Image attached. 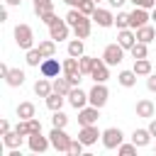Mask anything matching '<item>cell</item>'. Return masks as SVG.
I'll return each mask as SVG.
<instances>
[{
    "label": "cell",
    "instance_id": "cell-1",
    "mask_svg": "<svg viewBox=\"0 0 156 156\" xmlns=\"http://www.w3.org/2000/svg\"><path fill=\"white\" fill-rule=\"evenodd\" d=\"M15 41H17L20 49L29 51L34 46V32H32V27L29 24H17L15 27Z\"/></svg>",
    "mask_w": 156,
    "mask_h": 156
},
{
    "label": "cell",
    "instance_id": "cell-2",
    "mask_svg": "<svg viewBox=\"0 0 156 156\" xmlns=\"http://www.w3.org/2000/svg\"><path fill=\"white\" fill-rule=\"evenodd\" d=\"M49 139H51V146H54L56 151H61V154H68L71 136L66 134V129H63V127H51V132H49Z\"/></svg>",
    "mask_w": 156,
    "mask_h": 156
},
{
    "label": "cell",
    "instance_id": "cell-3",
    "mask_svg": "<svg viewBox=\"0 0 156 156\" xmlns=\"http://www.w3.org/2000/svg\"><path fill=\"white\" fill-rule=\"evenodd\" d=\"M122 141H124V134H122V129H119V127H107V129L102 132V146H105L107 151L117 149Z\"/></svg>",
    "mask_w": 156,
    "mask_h": 156
},
{
    "label": "cell",
    "instance_id": "cell-4",
    "mask_svg": "<svg viewBox=\"0 0 156 156\" xmlns=\"http://www.w3.org/2000/svg\"><path fill=\"white\" fill-rule=\"evenodd\" d=\"M107 98H110V90L105 88V83H95V85L88 90V100H90V105H95V107H105Z\"/></svg>",
    "mask_w": 156,
    "mask_h": 156
},
{
    "label": "cell",
    "instance_id": "cell-5",
    "mask_svg": "<svg viewBox=\"0 0 156 156\" xmlns=\"http://www.w3.org/2000/svg\"><path fill=\"white\" fill-rule=\"evenodd\" d=\"M122 58H124V49H122L119 44H107V46H105L102 61H105L107 66H117V63H122Z\"/></svg>",
    "mask_w": 156,
    "mask_h": 156
},
{
    "label": "cell",
    "instance_id": "cell-6",
    "mask_svg": "<svg viewBox=\"0 0 156 156\" xmlns=\"http://www.w3.org/2000/svg\"><path fill=\"white\" fill-rule=\"evenodd\" d=\"M39 73H41V76H46V78H56V76H61V73H63V63H58V58L49 56V58H44V61H41Z\"/></svg>",
    "mask_w": 156,
    "mask_h": 156
},
{
    "label": "cell",
    "instance_id": "cell-7",
    "mask_svg": "<svg viewBox=\"0 0 156 156\" xmlns=\"http://www.w3.org/2000/svg\"><path fill=\"white\" fill-rule=\"evenodd\" d=\"M98 119H100V107L85 105V107L78 110V124H80V127H85V124H98Z\"/></svg>",
    "mask_w": 156,
    "mask_h": 156
},
{
    "label": "cell",
    "instance_id": "cell-8",
    "mask_svg": "<svg viewBox=\"0 0 156 156\" xmlns=\"http://www.w3.org/2000/svg\"><path fill=\"white\" fill-rule=\"evenodd\" d=\"M27 144H29V151H34V154H44V151L51 146V139L44 136L41 132H34V134L27 136Z\"/></svg>",
    "mask_w": 156,
    "mask_h": 156
},
{
    "label": "cell",
    "instance_id": "cell-9",
    "mask_svg": "<svg viewBox=\"0 0 156 156\" xmlns=\"http://www.w3.org/2000/svg\"><path fill=\"white\" fill-rule=\"evenodd\" d=\"M149 20H151V12H149L146 7H139V5H134V10L129 12V27H132V29H139V27H144Z\"/></svg>",
    "mask_w": 156,
    "mask_h": 156
},
{
    "label": "cell",
    "instance_id": "cell-10",
    "mask_svg": "<svg viewBox=\"0 0 156 156\" xmlns=\"http://www.w3.org/2000/svg\"><path fill=\"white\" fill-rule=\"evenodd\" d=\"M78 139H80L85 146H93L98 139H102V132H100L95 124H85V127H80V132H78Z\"/></svg>",
    "mask_w": 156,
    "mask_h": 156
},
{
    "label": "cell",
    "instance_id": "cell-11",
    "mask_svg": "<svg viewBox=\"0 0 156 156\" xmlns=\"http://www.w3.org/2000/svg\"><path fill=\"white\" fill-rule=\"evenodd\" d=\"M68 29H71V24H68L66 20H56L54 24H49V37H51L54 41H63V39L68 37Z\"/></svg>",
    "mask_w": 156,
    "mask_h": 156
},
{
    "label": "cell",
    "instance_id": "cell-12",
    "mask_svg": "<svg viewBox=\"0 0 156 156\" xmlns=\"http://www.w3.org/2000/svg\"><path fill=\"white\" fill-rule=\"evenodd\" d=\"M66 100L71 102V107H76V110H80V107H85L90 100H88V93L85 90H80V85H76V88H71V93L66 95Z\"/></svg>",
    "mask_w": 156,
    "mask_h": 156
},
{
    "label": "cell",
    "instance_id": "cell-13",
    "mask_svg": "<svg viewBox=\"0 0 156 156\" xmlns=\"http://www.w3.org/2000/svg\"><path fill=\"white\" fill-rule=\"evenodd\" d=\"M15 129H17L22 136H29V134H34V132H41V122H39L37 117H32V119H20Z\"/></svg>",
    "mask_w": 156,
    "mask_h": 156
},
{
    "label": "cell",
    "instance_id": "cell-14",
    "mask_svg": "<svg viewBox=\"0 0 156 156\" xmlns=\"http://www.w3.org/2000/svg\"><path fill=\"white\" fill-rule=\"evenodd\" d=\"M90 17H93V22H95L98 27H112V24H115V15H112L110 10H102V7H95V12H93Z\"/></svg>",
    "mask_w": 156,
    "mask_h": 156
},
{
    "label": "cell",
    "instance_id": "cell-15",
    "mask_svg": "<svg viewBox=\"0 0 156 156\" xmlns=\"http://www.w3.org/2000/svg\"><path fill=\"white\" fill-rule=\"evenodd\" d=\"M117 44H119L122 49H132V46L136 44V32H134L132 27L119 29V32H117Z\"/></svg>",
    "mask_w": 156,
    "mask_h": 156
},
{
    "label": "cell",
    "instance_id": "cell-16",
    "mask_svg": "<svg viewBox=\"0 0 156 156\" xmlns=\"http://www.w3.org/2000/svg\"><path fill=\"white\" fill-rule=\"evenodd\" d=\"M90 78H93L95 83H105V80L110 78V66H107L102 58H98V63H95V68H93Z\"/></svg>",
    "mask_w": 156,
    "mask_h": 156
},
{
    "label": "cell",
    "instance_id": "cell-17",
    "mask_svg": "<svg viewBox=\"0 0 156 156\" xmlns=\"http://www.w3.org/2000/svg\"><path fill=\"white\" fill-rule=\"evenodd\" d=\"M90 29H93V17L85 15V17L73 27V34H76L78 39H88V37H90Z\"/></svg>",
    "mask_w": 156,
    "mask_h": 156
},
{
    "label": "cell",
    "instance_id": "cell-18",
    "mask_svg": "<svg viewBox=\"0 0 156 156\" xmlns=\"http://www.w3.org/2000/svg\"><path fill=\"white\" fill-rule=\"evenodd\" d=\"M154 115H156V105H154L151 100H146V98H144V100H139V102H136V117L151 119Z\"/></svg>",
    "mask_w": 156,
    "mask_h": 156
},
{
    "label": "cell",
    "instance_id": "cell-19",
    "mask_svg": "<svg viewBox=\"0 0 156 156\" xmlns=\"http://www.w3.org/2000/svg\"><path fill=\"white\" fill-rule=\"evenodd\" d=\"M134 32H136V41H144V44L156 41V29H154L151 24H144V27H139V29H134Z\"/></svg>",
    "mask_w": 156,
    "mask_h": 156
},
{
    "label": "cell",
    "instance_id": "cell-20",
    "mask_svg": "<svg viewBox=\"0 0 156 156\" xmlns=\"http://www.w3.org/2000/svg\"><path fill=\"white\" fill-rule=\"evenodd\" d=\"M5 83H7L10 88H20V85L24 83V71H22V68H10L7 76H5Z\"/></svg>",
    "mask_w": 156,
    "mask_h": 156
},
{
    "label": "cell",
    "instance_id": "cell-21",
    "mask_svg": "<svg viewBox=\"0 0 156 156\" xmlns=\"http://www.w3.org/2000/svg\"><path fill=\"white\" fill-rule=\"evenodd\" d=\"M132 141H134L139 149L149 146V141H151V132H149V127H146V129H134V132H132Z\"/></svg>",
    "mask_w": 156,
    "mask_h": 156
},
{
    "label": "cell",
    "instance_id": "cell-22",
    "mask_svg": "<svg viewBox=\"0 0 156 156\" xmlns=\"http://www.w3.org/2000/svg\"><path fill=\"white\" fill-rule=\"evenodd\" d=\"M22 134L17 132V129H12V132H7V134H2V144L7 146V149H20L22 146Z\"/></svg>",
    "mask_w": 156,
    "mask_h": 156
},
{
    "label": "cell",
    "instance_id": "cell-23",
    "mask_svg": "<svg viewBox=\"0 0 156 156\" xmlns=\"http://www.w3.org/2000/svg\"><path fill=\"white\" fill-rule=\"evenodd\" d=\"M17 117H20V119H32V117H37L34 102H20V105H17Z\"/></svg>",
    "mask_w": 156,
    "mask_h": 156
},
{
    "label": "cell",
    "instance_id": "cell-24",
    "mask_svg": "<svg viewBox=\"0 0 156 156\" xmlns=\"http://www.w3.org/2000/svg\"><path fill=\"white\" fill-rule=\"evenodd\" d=\"M117 80H119L122 88H134V85H136V73H134V68H132V71H119Z\"/></svg>",
    "mask_w": 156,
    "mask_h": 156
},
{
    "label": "cell",
    "instance_id": "cell-25",
    "mask_svg": "<svg viewBox=\"0 0 156 156\" xmlns=\"http://www.w3.org/2000/svg\"><path fill=\"white\" fill-rule=\"evenodd\" d=\"M63 102H66V95H61V93H51L49 98H46V107L51 110V112H56V110H61L63 107Z\"/></svg>",
    "mask_w": 156,
    "mask_h": 156
},
{
    "label": "cell",
    "instance_id": "cell-26",
    "mask_svg": "<svg viewBox=\"0 0 156 156\" xmlns=\"http://www.w3.org/2000/svg\"><path fill=\"white\" fill-rule=\"evenodd\" d=\"M51 83H54V90H56V93H61V95H68V93H71V88H73V85L68 83V78H66V76H56Z\"/></svg>",
    "mask_w": 156,
    "mask_h": 156
},
{
    "label": "cell",
    "instance_id": "cell-27",
    "mask_svg": "<svg viewBox=\"0 0 156 156\" xmlns=\"http://www.w3.org/2000/svg\"><path fill=\"white\" fill-rule=\"evenodd\" d=\"M78 61H80V73H83V76H90V73H93V68H95V63H98V58H95V56H85V54H83Z\"/></svg>",
    "mask_w": 156,
    "mask_h": 156
},
{
    "label": "cell",
    "instance_id": "cell-28",
    "mask_svg": "<svg viewBox=\"0 0 156 156\" xmlns=\"http://www.w3.org/2000/svg\"><path fill=\"white\" fill-rule=\"evenodd\" d=\"M63 73H66V76H73V73H80V61H78L76 56H68V58L63 61Z\"/></svg>",
    "mask_w": 156,
    "mask_h": 156
},
{
    "label": "cell",
    "instance_id": "cell-29",
    "mask_svg": "<svg viewBox=\"0 0 156 156\" xmlns=\"http://www.w3.org/2000/svg\"><path fill=\"white\" fill-rule=\"evenodd\" d=\"M134 73L136 76H149L151 73V61L149 58H134Z\"/></svg>",
    "mask_w": 156,
    "mask_h": 156
},
{
    "label": "cell",
    "instance_id": "cell-30",
    "mask_svg": "<svg viewBox=\"0 0 156 156\" xmlns=\"http://www.w3.org/2000/svg\"><path fill=\"white\" fill-rule=\"evenodd\" d=\"M34 12H37V17L54 12V0H34Z\"/></svg>",
    "mask_w": 156,
    "mask_h": 156
},
{
    "label": "cell",
    "instance_id": "cell-31",
    "mask_svg": "<svg viewBox=\"0 0 156 156\" xmlns=\"http://www.w3.org/2000/svg\"><path fill=\"white\" fill-rule=\"evenodd\" d=\"M83 49H85V46H83V39H78V37H76V39H71V41H68V56L80 58V56H83Z\"/></svg>",
    "mask_w": 156,
    "mask_h": 156
},
{
    "label": "cell",
    "instance_id": "cell-32",
    "mask_svg": "<svg viewBox=\"0 0 156 156\" xmlns=\"http://www.w3.org/2000/svg\"><path fill=\"white\" fill-rule=\"evenodd\" d=\"M39 51L44 54V58H49V56H54L56 54V41L49 37V39H44V41H39Z\"/></svg>",
    "mask_w": 156,
    "mask_h": 156
},
{
    "label": "cell",
    "instance_id": "cell-33",
    "mask_svg": "<svg viewBox=\"0 0 156 156\" xmlns=\"http://www.w3.org/2000/svg\"><path fill=\"white\" fill-rule=\"evenodd\" d=\"M24 61H27L29 66H41V61H44V54L39 51V46H37V49L32 46V49L27 51V58H24Z\"/></svg>",
    "mask_w": 156,
    "mask_h": 156
},
{
    "label": "cell",
    "instance_id": "cell-34",
    "mask_svg": "<svg viewBox=\"0 0 156 156\" xmlns=\"http://www.w3.org/2000/svg\"><path fill=\"white\" fill-rule=\"evenodd\" d=\"M83 17H85V15H83V12L78 10V7H71V10L66 12V17H63V20H66V22H68L71 27H76V24H78V22H80Z\"/></svg>",
    "mask_w": 156,
    "mask_h": 156
},
{
    "label": "cell",
    "instance_id": "cell-35",
    "mask_svg": "<svg viewBox=\"0 0 156 156\" xmlns=\"http://www.w3.org/2000/svg\"><path fill=\"white\" fill-rule=\"evenodd\" d=\"M129 51H132V56H134V58H146V56H149V49H146V44H144V41H136Z\"/></svg>",
    "mask_w": 156,
    "mask_h": 156
},
{
    "label": "cell",
    "instance_id": "cell-36",
    "mask_svg": "<svg viewBox=\"0 0 156 156\" xmlns=\"http://www.w3.org/2000/svg\"><path fill=\"white\" fill-rule=\"evenodd\" d=\"M66 124H68V115H63L61 110H56L54 117H51V127H63L66 129Z\"/></svg>",
    "mask_w": 156,
    "mask_h": 156
},
{
    "label": "cell",
    "instance_id": "cell-37",
    "mask_svg": "<svg viewBox=\"0 0 156 156\" xmlns=\"http://www.w3.org/2000/svg\"><path fill=\"white\" fill-rule=\"evenodd\" d=\"M83 146H85V144H83L80 139H71V144H68V154H71V156H80V154H83Z\"/></svg>",
    "mask_w": 156,
    "mask_h": 156
},
{
    "label": "cell",
    "instance_id": "cell-38",
    "mask_svg": "<svg viewBox=\"0 0 156 156\" xmlns=\"http://www.w3.org/2000/svg\"><path fill=\"white\" fill-rule=\"evenodd\" d=\"M136 149H139V146H136L134 141H132V144H124V141H122V144L117 146V154H122V156H132V154H136Z\"/></svg>",
    "mask_w": 156,
    "mask_h": 156
},
{
    "label": "cell",
    "instance_id": "cell-39",
    "mask_svg": "<svg viewBox=\"0 0 156 156\" xmlns=\"http://www.w3.org/2000/svg\"><path fill=\"white\" fill-rule=\"evenodd\" d=\"M115 24H117V29H127L129 27V12H117Z\"/></svg>",
    "mask_w": 156,
    "mask_h": 156
},
{
    "label": "cell",
    "instance_id": "cell-40",
    "mask_svg": "<svg viewBox=\"0 0 156 156\" xmlns=\"http://www.w3.org/2000/svg\"><path fill=\"white\" fill-rule=\"evenodd\" d=\"M95 7H98V2H95V0H83V2H80V7H78V10H80V12H83V15H88V17H90V15H93V12H95Z\"/></svg>",
    "mask_w": 156,
    "mask_h": 156
},
{
    "label": "cell",
    "instance_id": "cell-41",
    "mask_svg": "<svg viewBox=\"0 0 156 156\" xmlns=\"http://www.w3.org/2000/svg\"><path fill=\"white\" fill-rule=\"evenodd\" d=\"M39 20H41V22H44V24H46V27H49V24H54V22H56V20H58V17H56V15H54V12H46V15H41V17H39Z\"/></svg>",
    "mask_w": 156,
    "mask_h": 156
},
{
    "label": "cell",
    "instance_id": "cell-42",
    "mask_svg": "<svg viewBox=\"0 0 156 156\" xmlns=\"http://www.w3.org/2000/svg\"><path fill=\"white\" fill-rule=\"evenodd\" d=\"M134 5H139V7H146V10H154V7H156V0H136Z\"/></svg>",
    "mask_w": 156,
    "mask_h": 156
},
{
    "label": "cell",
    "instance_id": "cell-43",
    "mask_svg": "<svg viewBox=\"0 0 156 156\" xmlns=\"http://www.w3.org/2000/svg\"><path fill=\"white\" fill-rule=\"evenodd\" d=\"M146 88H149L151 93H156V73H149V78H146Z\"/></svg>",
    "mask_w": 156,
    "mask_h": 156
},
{
    "label": "cell",
    "instance_id": "cell-44",
    "mask_svg": "<svg viewBox=\"0 0 156 156\" xmlns=\"http://www.w3.org/2000/svg\"><path fill=\"white\" fill-rule=\"evenodd\" d=\"M63 76H66V73H63ZM80 76H83V73H73V76H66V78H68V83L76 88V85H80Z\"/></svg>",
    "mask_w": 156,
    "mask_h": 156
},
{
    "label": "cell",
    "instance_id": "cell-45",
    "mask_svg": "<svg viewBox=\"0 0 156 156\" xmlns=\"http://www.w3.org/2000/svg\"><path fill=\"white\" fill-rule=\"evenodd\" d=\"M10 132V122L7 119H0V134H7Z\"/></svg>",
    "mask_w": 156,
    "mask_h": 156
},
{
    "label": "cell",
    "instance_id": "cell-46",
    "mask_svg": "<svg viewBox=\"0 0 156 156\" xmlns=\"http://www.w3.org/2000/svg\"><path fill=\"white\" fill-rule=\"evenodd\" d=\"M149 132H151V136H156V117L149 119Z\"/></svg>",
    "mask_w": 156,
    "mask_h": 156
},
{
    "label": "cell",
    "instance_id": "cell-47",
    "mask_svg": "<svg viewBox=\"0 0 156 156\" xmlns=\"http://www.w3.org/2000/svg\"><path fill=\"white\" fill-rule=\"evenodd\" d=\"M124 2H127V0H107V5H110V7H122Z\"/></svg>",
    "mask_w": 156,
    "mask_h": 156
},
{
    "label": "cell",
    "instance_id": "cell-48",
    "mask_svg": "<svg viewBox=\"0 0 156 156\" xmlns=\"http://www.w3.org/2000/svg\"><path fill=\"white\" fill-rule=\"evenodd\" d=\"M63 2H66L68 7H80V2H83V0H63Z\"/></svg>",
    "mask_w": 156,
    "mask_h": 156
},
{
    "label": "cell",
    "instance_id": "cell-49",
    "mask_svg": "<svg viewBox=\"0 0 156 156\" xmlns=\"http://www.w3.org/2000/svg\"><path fill=\"white\" fill-rule=\"evenodd\" d=\"M7 71H10V66H7V63H0V76H2V78L7 76Z\"/></svg>",
    "mask_w": 156,
    "mask_h": 156
},
{
    "label": "cell",
    "instance_id": "cell-50",
    "mask_svg": "<svg viewBox=\"0 0 156 156\" xmlns=\"http://www.w3.org/2000/svg\"><path fill=\"white\" fill-rule=\"evenodd\" d=\"M5 20H7V7H2V10H0V22H5Z\"/></svg>",
    "mask_w": 156,
    "mask_h": 156
},
{
    "label": "cell",
    "instance_id": "cell-51",
    "mask_svg": "<svg viewBox=\"0 0 156 156\" xmlns=\"http://www.w3.org/2000/svg\"><path fill=\"white\" fill-rule=\"evenodd\" d=\"M10 7H17V5H22V0H5Z\"/></svg>",
    "mask_w": 156,
    "mask_h": 156
},
{
    "label": "cell",
    "instance_id": "cell-52",
    "mask_svg": "<svg viewBox=\"0 0 156 156\" xmlns=\"http://www.w3.org/2000/svg\"><path fill=\"white\" fill-rule=\"evenodd\" d=\"M151 20H154V22H156V7H154V10H151Z\"/></svg>",
    "mask_w": 156,
    "mask_h": 156
},
{
    "label": "cell",
    "instance_id": "cell-53",
    "mask_svg": "<svg viewBox=\"0 0 156 156\" xmlns=\"http://www.w3.org/2000/svg\"><path fill=\"white\" fill-rule=\"evenodd\" d=\"M95 2H100V0H95Z\"/></svg>",
    "mask_w": 156,
    "mask_h": 156
},
{
    "label": "cell",
    "instance_id": "cell-54",
    "mask_svg": "<svg viewBox=\"0 0 156 156\" xmlns=\"http://www.w3.org/2000/svg\"><path fill=\"white\" fill-rule=\"evenodd\" d=\"M132 2H136V0H132Z\"/></svg>",
    "mask_w": 156,
    "mask_h": 156
}]
</instances>
